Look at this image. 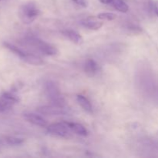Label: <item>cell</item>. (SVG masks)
Returning <instances> with one entry per match:
<instances>
[{
	"label": "cell",
	"instance_id": "22",
	"mask_svg": "<svg viewBox=\"0 0 158 158\" xmlns=\"http://www.w3.org/2000/svg\"><path fill=\"white\" fill-rule=\"evenodd\" d=\"M0 1H2V0H0Z\"/></svg>",
	"mask_w": 158,
	"mask_h": 158
},
{
	"label": "cell",
	"instance_id": "5",
	"mask_svg": "<svg viewBox=\"0 0 158 158\" xmlns=\"http://www.w3.org/2000/svg\"><path fill=\"white\" fill-rule=\"evenodd\" d=\"M40 114L43 115H49V116H58V115H64L68 113V110L65 106H58V105L51 104L49 106H40L37 109Z\"/></svg>",
	"mask_w": 158,
	"mask_h": 158
},
{
	"label": "cell",
	"instance_id": "3",
	"mask_svg": "<svg viewBox=\"0 0 158 158\" xmlns=\"http://www.w3.org/2000/svg\"><path fill=\"white\" fill-rule=\"evenodd\" d=\"M45 91L51 104L65 106V100L61 95L58 86L52 81H48L45 86Z\"/></svg>",
	"mask_w": 158,
	"mask_h": 158
},
{
	"label": "cell",
	"instance_id": "17",
	"mask_svg": "<svg viewBox=\"0 0 158 158\" xmlns=\"http://www.w3.org/2000/svg\"><path fill=\"white\" fill-rule=\"evenodd\" d=\"M97 19L100 20H106V21H113L117 18L116 14L113 12H101L97 15Z\"/></svg>",
	"mask_w": 158,
	"mask_h": 158
},
{
	"label": "cell",
	"instance_id": "21",
	"mask_svg": "<svg viewBox=\"0 0 158 158\" xmlns=\"http://www.w3.org/2000/svg\"><path fill=\"white\" fill-rule=\"evenodd\" d=\"M99 1L101 3H103V4H110L111 0H99Z\"/></svg>",
	"mask_w": 158,
	"mask_h": 158
},
{
	"label": "cell",
	"instance_id": "19",
	"mask_svg": "<svg viewBox=\"0 0 158 158\" xmlns=\"http://www.w3.org/2000/svg\"><path fill=\"white\" fill-rule=\"evenodd\" d=\"M76 4H77L78 6H82L83 8L87 7V2L86 0H73Z\"/></svg>",
	"mask_w": 158,
	"mask_h": 158
},
{
	"label": "cell",
	"instance_id": "12",
	"mask_svg": "<svg viewBox=\"0 0 158 158\" xmlns=\"http://www.w3.org/2000/svg\"><path fill=\"white\" fill-rule=\"evenodd\" d=\"M1 98L2 101L12 106V105L19 102V98L12 92H3L2 94Z\"/></svg>",
	"mask_w": 158,
	"mask_h": 158
},
{
	"label": "cell",
	"instance_id": "2",
	"mask_svg": "<svg viewBox=\"0 0 158 158\" xmlns=\"http://www.w3.org/2000/svg\"><path fill=\"white\" fill-rule=\"evenodd\" d=\"M40 15V10L34 3L28 2L20 6L19 16L24 24H30Z\"/></svg>",
	"mask_w": 158,
	"mask_h": 158
},
{
	"label": "cell",
	"instance_id": "8",
	"mask_svg": "<svg viewBox=\"0 0 158 158\" xmlns=\"http://www.w3.org/2000/svg\"><path fill=\"white\" fill-rule=\"evenodd\" d=\"M97 18L93 16H89L88 18H86L81 21L82 26H84L85 28L92 30H98L103 26V23L101 21H98Z\"/></svg>",
	"mask_w": 158,
	"mask_h": 158
},
{
	"label": "cell",
	"instance_id": "11",
	"mask_svg": "<svg viewBox=\"0 0 158 158\" xmlns=\"http://www.w3.org/2000/svg\"><path fill=\"white\" fill-rule=\"evenodd\" d=\"M3 46H4L6 49H7L8 50H9L10 52H12V53H14L15 55H16L17 56L19 57L22 60H24V58L26 57V54H27V52L23 50L20 48L17 47L15 45L12 44V43H9V42H3L2 43Z\"/></svg>",
	"mask_w": 158,
	"mask_h": 158
},
{
	"label": "cell",
	"instance_id": "6",
	"mask_svg": "<svg viewBox=\"0 0 158 158\" xmlns=\"http://www.w3.org/2000/svg\"><path fill=\"white\" fill-rule=\"evenodd\" d=\"M23 117L26 121L35 125V126L40 127H47V121L42 116L38 115V114L27 113V114H23Z\"/></svg>",
	"mask_w": 158,
	"mask_h": 158
},
{
	"label": "cell",
	"instance_id": "14",
	"mask_svg": "<svg viewBox=\"0 0 158 158\" xmlns=\"http://www.w3.org/2000/svg\"><path fill=\"white\" fill-rule=\"evenodd\" d=\"M23 61L29 63V64L34 65V66H39V65H41L43 63V60L39 56L35 55L34 53H31V52H27Z\"/></svg>",
	"mask_w": 158,
	"mask_h": 158
},
{
	"label": "cell",
	"instance_id": "20",
	"mask_svg": "<svg viewBox=\"0 0 158 158\" xmlns=\"http://www.w3.org/2000/svg\"><path fill=\"white\" fill-rule=\"evenodd\" d=\"M154 11H155V13L157 14L158 17V0L156 1L155 3H154Z\"/></svg>",
	"mask_w": 158,
	"mask_h": 158
},
{
	"label": "cell",
	"instance_id": "4",
	"mask_svg": "<svg viewBox=\"0 0 158 158\" xmlns=\"http://www.w3.org/2000/svg\"><path fill=\"white\" fill-rule=\"evenodd\" d=\"M46 128H47V132L49 134L59 137L66 138L70 135V133L72 132L66 123V121L53 123L47 126Z\"/></svg>",
	"mask_w": 158,
	"mask_h": 158
},
{
	"label": "cell",
	"instance_id": "16",
	"mask_svg": "<svg viewBox=\"0 0 158 158\" xmlns=\"http://www.w3.org/2000/svg\"><path fill=\"white\" fill-rule=\"evenodd\" d=\"M5 141H6V143H8L9 145L18 146V145H21L22 143L24 142V140L22 138H19V137H5Z\"/></svg>",
	"mask_w": 158,
	"mask_h": 158
},
{
	"label": "cell",
	"instance_id": "18",
	"mask_svg": "<svg viewBox=\"0 0 158 158\" xmlns=\"http://www.w3.org/2000/svg\"><path fill=\"white\" fill-rule=\"evenodd\" d=\"M11 108V106L8 105L2 100H0V113H4L9 110Z\"/></svg>",
	"mask_w": 158,
	"mask_h": 158
},
{
	"label": "cell",
	"instance_id": "13",
	"mask_svg": "<svg viewBox=\"0 0 158 158\" xmlns=\"http://www.w3.org/2000/svg\"><path fill=\"white\" fill-rule=\"evenodd\" d=\"M77 100L79 104L80 105V106H81L86 112L89 113V114H91V113L93 112L92 105H91L89 100H88L86 97H84V96L83 95H77Z\"/></svg>",
	"mask_w": 158,
	"mask_h": 158
},
{
	"label": "cell",
	"instance_id": "15",
	"mask_svg": "<svg viewBox=\"0 0 158 158\" xmlns=\"http://www.w3.org/2000/svg\"><path fill=\"white\" fill-rule=\"evenodd\" d=\"M110 4L118 12L126 13L129 10V7H128L127 4L123 0H111Z\"/></svg>",
	"mask_w": 158,
	"mask_h": 158
},
{
	"label": "cell",
	"instance_id": "10",
	"mask_svg": "<svg viewBox=\"0 0 158 158\" xmlns=\"http://www.w3.org/2000/svg\"><path fill=\"white\" fill-rule=\"evenodd\" d=\"M71 131L82 137H86L88 135V131L83 124L80 123H73V122H66Z\"/></svg>",
	"mask_w": 158,
	"mask_h": 158
},
{
	"label": "cell",
	"instance_id": "9",
	"mask_svg": "<svg viewBox=\"0 0 158 158\" xmlns=\"http://www.w3.org/2000/svg\"><path fill=\"white\" fill-rule=\"evenodd\" d=\"M83 69L85 73L89 77H94L99 70V66L95 60L88 59L83 65Z\"/></svg>",
	"mask_w": 158,
	"mask_h": 158
},
{
	"label": "cell",
	"instance_id": "7",
	"mask_svg": "<svg viewBox=\"0 0 158 158\" xmlns=\"http://www.w3.org/2000/svg\"><path fill=\"white\" fill-rule=\"evenodd\" d=\"M62 33L65 37L77 45H81L83 43V38L79 32L73 29H64L62 31Z\"/></svg>",
	"mask_w": 158,
	"mask_h": 158
},
{
	"label": "cell",
	"instance_id": "1",
	"mask_svg": "<svg viewBox=\"0 0 158 158\" xmlns=\"http://www.w3.org/2000/svg\"><path fill=\"white\" fill-rule=\"evenodd\" d=\"M23 43L35 48L46 56H55L58 53L56 47L35 36H27L23 39Z\"/></svg>",
	"mask_w": 158,
	"mask_h": 158
}]
</instances>
